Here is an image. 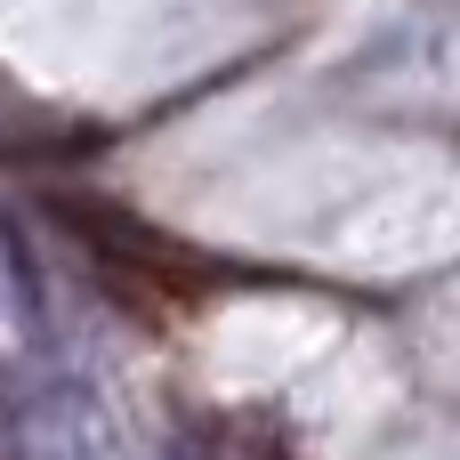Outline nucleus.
Listing matches in <instances>:
<instances>
[{
	"label": "nucleus",
	"mask_w": 460,
	"mask_h": 460,
	"mask_svg": "<svg viewBox=\"0 0 460 460\" xmlns=\"http://www.w3.org/2000/svg\"><path fill=\"white\" fill-rule=\"evenodd\" d=\"M73 234H81V251L105 267V283L121 291V299H162V307H194L202 291H210V267L186 251V243H170V234H154L137 210H121V202H97V194H65V202H49Z\"/></svg>",
	"instance_id": "obj_1"
}]
</instances>
